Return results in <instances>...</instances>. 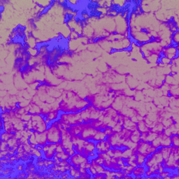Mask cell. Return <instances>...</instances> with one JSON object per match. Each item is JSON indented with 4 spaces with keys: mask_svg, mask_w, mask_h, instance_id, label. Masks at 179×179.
<instances>
[{
    "mask_svg": "<svg viewBox=\"0 0 179 179\" xmlns=\"http://www.w3.org/2000/svg\"><path fill=\"white\" fill-rule=\"evenodd\" d=\"M97 131V130L92 127V126L90 125V122L84 123L83 128V130H82L81 133L79 137L83 140H92Z\"/></svg>",
    "mask_w": 179,
    "mask_h": 179,
    "instance_id": "3957f363",
    "label": "cell"
},
{
    "mask_svg": "<svg viewBox=\"0 0 179 179\" xmlns=\"http://www.w3.org/2000/svg\"><path fill=\"white\" fill-rule=\"evenodd\" d=\"M37 83H41V82H39V81H37ZM34 83L36 84V81L34 82ZM39 86H40V84H37V88H38V87H39Z\"/></svg>",
    "mask_w": 179,
    "mask_h": 179,
    "instance_id": "2e32d148",
    "label": "cell"
},
{
    "mask_svg": "<svg viewBox=\"0 0 179 179\" xmlns=\"http://www.w3.org/2000/svg\"><path fill=\"white\" fill-rule=\"evenodd\" d=\"M95 146H96V151L97 153L107 152L108 150L111 148V144L107 139L96 142Z\"/></svg>",
    "mask_w": 179,
    "mask_h": 179,
    "instance_id": "5b68a950",
    "label": "cell"
},
{
    "mask_svg": "<svg viewBox=\"0 0 179 179\" xmlns=\"http://www.w3.org/2000/svg\"><path fill=\"white\" fill-rule=\"evenodd\" d=\"M107 139V137L106 134L104 132V131L102 130H97L95 134V136L93 137V141L95 142H100V141L106 140Z\"/></svg>",
    "mask_w": 179,
    "mask_h": 179,
    "instance_id": "30bf717a",
    "label": "cell"
},
{
    "mask_svg": "<svg viewBox=\"0 0 179 179\" xmlns=\"http://www.w3.org/2000/svg\"><path fill=\"white\" fill-rule=\"evenodd\" d=\"M137 128L141 133L148 132L151 130L148 127V126L146 125V122H145L144 120H143V119L141 120H139V121H138L137 122Z\"/></svg>",
    "mask_w": 179,
    "mask_h": 179,
    "instance_id": "ba28073f",
    "label": "cell"
},
{
    "mask_svg": "<svg viewBox=\"0 0 179 179\" xmlns=\"http://www.w3.org/2000/svg\"><path fill=\"white\" fill-rule=\"evenodd\" d=\"M170 146H172V142L170 137H167L162 133V139H161V147H170Z\"/></svg>",
    "mask_w": 179,
    "mask_h": 179,
    "instance_id": "8fae6325",
    "label": "cell"
},
{
    "mask_svg": "<svg viewBox=\"0 0 179 179\" xmlns=\"http://www.w3.org/2000/svg\"><path fill=\"white\" fill-rule=\"evenodd\" d=\"M35 136L37 141L38 145L44 146L47 143V135L46 132H34Z\"/></svg>",
    "mask_w": 179,
    "mask_h": 179,
    "instance_id": "52a82bcc",
    "label": "cell"
},
{
    "mask_svg": "<svg viewBox=\"0 0 179 179\" xmlns=\"http://www.w3.org/2000/svg\"><path fill=\"white\" fill-rule=\"evenodd\" d=\"M130 139L135 143H138L139 142H141V132L137 129L131 132Z\"/></svg>",
    "mask_w": 179,
    "mask_h": 179,
    "instance_id": "9c48e42d",
    "label": "cell"
},
{
    "mask_svg": "<svg viewBox=\"0 0 179 179\" xmlns=\"http://www.w3.org/2000/svg\"><path fill=\"white\" fill-rule=\"evenodd\" d=\"M136 156H137V163L138 166H143L145 164L146 157L145 155L139 153V152L136 151Z\"/></svg>",
    "mask_w": 179,
    "mask_h": 179,
    "instance_id": "7c38bea8",
    "label": "cell"
},
{
    "mask_svg": "<svg viewBox=\"0 0 179 179\" xmlns=\"http://www.w3.org/2000/svg\"><path fill=\"white\" fill-rule=\"evenodd\" d=\"M55 156L60 160H69L70 159V155L65 151L56 152V153H55Z\"/></svg>",
    "mask_w": 179,
    "mask_h": 179,
    "instance_id": "4fadbf2b",
    "label": "cell"
},
{
    "mask_svg": "<svg viewBox=\"0 0 179 179\" xmlns=\"http://www.w3.org/2000/svg\"><path fill=\"white\" fill-rule=\"evenodd\" d=\"M156 150L157 148H155L151 142H142V141H141L137 143L136 148V151L145 155L146 157H148V155H151Z\"/></svg>",
    "mask_w": 179,
    "mask_h": 179,
    "instance_id": "7a4b0ae2",
    "label": "cell"
},
{
    "mask_svg": "<svg viewBox=\"0 0 179 179\" xmlns=\"http://www.w3.org/2000/svg\"><path fill=\"white\" fill-rule=\"evenodd\" d=\"M59 121L56 120L46 130L47 143H57L61 141V130L59 128Z\"/></svg>",
    "mask_w": 179,
    "mask_h": 179,
    "instance_id": "6da1fadb",
    "label": "cell"
},
{
    "mask_svg": "<svg viewBox=\"0 0 179 179\" xmlns=\"http://www.w3.org/2000/svg\"><path fill=\"white\" fill-rule=\"evenodd\" d=\"M8 148H8L7 142L1 140V146H0V150H1V151H8Z\"/></svg>",
    "mask_w": 179,
    "mask_h": 179,
    "instance_id": "9a60e30c",
    "label": "cell"
},
{
    "mask_svg": "<svg viewBox=\"0 0 179 179\" xmlns=\"http://www.w3.org/2000/svg\"><path fill=\"white\" fill-rule=\"evenodd\" d=\"M172 142V146H174L176 148L179 147V137L178 134H173L170 137Z\"/></svg>",
    "mask_w": 179,
    "mask_h": 179,
    "instance_id": "5bb4252c",
    "label": "cell"
},
{
    "mask_svg": "<svg viewBox=\"0 0 179 179\" xmlns=\"http://www.w3.org/2000/svg\"><path fill=\"white\" fill-rule=\"evenodd\" d=\"M89 159L86 157H85L84 155H81L78 152H76V153L70 157L69 159V163L72 164L73 167H74L76 169H79V167L81 164L86 163L88 162Z\"/></svg>",
    "mask_w": 179,
    "mask_h": 179,
    "instance_id": "277c9868",
    "label": "cell"
},
{
    "mask_svg": "<svg viewBox=\"0 0 179 179\" xmlns=\"http://www.w3.org/2000/svg\"><path fill=\"white\" fill-rule=\"evenodd\" d=\"M122 127L124 129L130 132H132L137 130V123L134 122L130 118L128 117H125L122 122Z\"/></svg>",
    "mask_w": 179,
    "mask_h": 179,
    "instance_id": "8992f818",
    "label": "cell"
}]
</instances>
